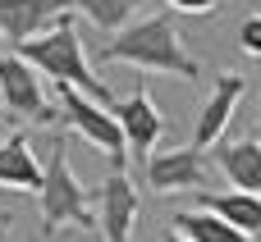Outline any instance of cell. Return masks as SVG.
<instances>
[{"label": "cell", "mask_w": 261, "mask_h": 242, "mask_svg": "<svg viewBox=\"0 0 261 242\" xmlns=\"http://www.w3.org/2000/svg\"><path fill=\"white\" fill-rule=\"evenodd\" d=\"M69 5H73L87 23H96L101 32H110V37H115L119 27H128V18L138 14V5H142V0H69Z\"/></svg>", "instance_id": "9a60e30c"}, {"label": "cell", "mask_w": 261, "mask_h": 242, "mask_svg": "<svg viewBox=\"0 0 261 242\" xmlns=\"http://www.w3.org/2000/svg\"><path fill=\"white\" fill-rule=\"evenodd\" d=\"M0 55H5V41H0Z\"/></svg>", "instance_id": "44dd1931"}, {"label": "cell", "mask_w": 261, "mask_h": 242, "mask_svg": "<svg viewBox=\"0 0 261 242\" xmlns=\"http://www.w3.org/2000/svg\"><path fill=\"white\" fill-rule=\"evenodd\" d=\"M110 114H115V124H119V133H124V146H128V156H151L156 151V142H161V133H165V119H161V110H156V101L138 87V92H128L124 101H110Z\"/></svg>", "instance_id": "52a82bcc"}, {"label": "cell", "mask_w": 261, "mask_h": 242, "mask_svg": "<svg viewBox=\"0 0 261 242\" xmlns=\"http://www.w3.org/2000/svg\"><path fill=\"white\" fill-rule=\"evenodd\" d=\"M211 183V160L197 146H170L147 156V188L170 197V192H197Z\"/></svg>", "instance_id": "8992f818"}, {"label": "cell", "mask_w": 261, "mask_h": 242, "mask_svg": "<svg viewBox=\"0 0 261 242\" xmlns=\"http://www.w3.org/2000/svg\"><path fill=\"white\" fill-rule=\"evenodd\" d=\"M9 220H14V215H9V210H0V224H9Z\"/></svg>", "instance_id": "ac0fdd59"}, {"label": "cell", "mask_w": 261, "mask_h": 242, "mask_svg": "<svg viewBox=\"0 0 261 242\" xmlns=\"http://www.w3.org/2000/svg\"><path fill=\"white\" fill-rule=\"evenodd\" d=\"M55 92H60V119H64L78 137H87L115 169H124V165H128V146H124V133H119L115 114H110L106 105H96L92 96L73 92V87H55Z\"/></svg>", "instance_id": "277c9868"}, {"label": "cell", "mask_w": 261, "mask_h": 242, "mask_svg": "<svg viewBox=\"0 0 261 242\" xmlns=\"http://www.w3.org/2000/svg\"><path fill=\"white\" fill-rule=\"evenodd\" d=\"M69 9V0H0V41L18 50L23 41L50 32Z\"/></svg>", "instance_id": "ba28073f"}, {"label": "cell", "mask_w": 261, "mask_h": 242, "mask_svg": "<svg viewBox=\"0 0 261 242\" xmlns=\"http://www.w3.org/2000/svg\"><path fill=\"white\" fill-rule=\"evenodd\" d=\"M257 137H261V114H257Z\"/></svg>", "instance_id": "ffe728a7"}, {"label": "cell", "mask_w": 261, "mask_h": 242, "mask_svg": "<svg viewBox=\"0 0 261 242\" xmlns=\"http://www.w3.org/2000/svg\"><path fill=\"white\" fill-rule=\"evenodd\" d=\"M0 142H5V137H0Z\"/></svg>", "instance_id": "603a6c76"}, {"label": "cell", "mask_w": 261, "mask_h": 242, "mask_svg": "<svg viewBox=\"0 0 261 242\" xmlns=\"http://www.w3.org/2000/svg\"><path fill=\"white\" fill-rule=\"evenodd\" d=\"M96 201H101V220H96L101 238L106 242H128L133 224H138V210H142V197H138L133 178H128L124 169H115V174L96 188Z\"/></svg>", "instance_id": "9c48e42d"}, {"label": "cell", "mask_w": 261, "mask_h": 242, "mask_svg": "<svg viewBox=\"0 0 261 242\" xmlns=\"http://www.w3.org/2000/svg\"><path fill=\"white\" fill-rule=\"evenodd\" d=\"M216 160L225 169V178L239 192L261 197V137H243V142H216Z\"/></svg>", "instance_id": "8fae6325"}, {"label": "cell", "mask_w": 261, "mask_h": 242, "mask_svg": "<svg viewBox=\"0 0 261 242\" xmlns=\"http://www.w3.org/2000/svg\"><path fill=\"white\" fill-rule=\"evenodd\" d=\"M41 238H55L64 224L73 229H87V233H101L96 229V215H92V188L78 183L73 165H69V142L64 133H55L50 142V160L41 169Z\"/></svg>", "instance_id": "3957f363"}, {"label": "cell", "mask_w": 261, "mask_h": 242, "mask_svg": "<svg viewBox=\"0 0 261 242\" xmlns=\"http://www.w3.org/2000/svg\"><path fill=\"white\" fill-rule=\"evenodd\" d=\"M0 188H9V192H41V165H37V156H32L23 133L0 142Z\"/></svg>", "instance_id": "7c38bea8"}, {"label": "cell", "mask_w": 261, "mask_h": 242, "mask_svg": "<svg viewBox=\"0 0 261 242\" xmlns=\"http://www.w3.org/2000/svg\"><path fill=\"white\" fill-rule=\"evenodd\" d=\"M174 233L188 242H252L248 233H239V229H229L220 215H211V210H179L174 215Z\"/></svg>", "instance_id": "5bb4252c"}, {"label": "cell", "mask_w": 261, "mask_h": 242, "mask_svg": "<svg viewBox=\"0 0 261 242\" xmlns=\"http://www.w3.org/2000/svg\"><path fill=\"white\" fill-rule=\"evenodd\" d=\"M170 5V14L179 9V14H216L220 9V0H165Z\"/></svg>", "instance_id": "e0dca14e"}, {"label": "cell", "mask_w": 261, "mask_h": 242, "mask_svg": "<svg viewBox=\"0 0 261 242\" xmlns=\"http://www.w3.org/2000/svg\"><path fill=\"white\" fill-rule=\"evenodd\" d=\"M257 18H261V9H257Z\"/></svg>", "instance_id": "7402d4cb"}, {"label": "cell", "mask_w": 261, "mask_h": 242, "mask_svg": "<svg viewBox=\"0 0 261 242\" xmlns=\"http://www.w3.org/2000/svg\"><path fill=\"white\" fill-rule=\"evenodd\" d=\"M101 59L110 64H133L142 73H170V78H184V82H197L202 69L197 59L184 50V37L174 27V14H151L142 23H128L119 27L106 46H101Z\"/></svg>", "instance_id": "6da1fadb"}, {"label": "cell", "mask_w": 261, "mask_h": 242, "mask_svg": "<svg viewBox=\"0 0 261 242\" xmlns=\"http://www.w3.org/2000/svg\"><path fill=\"white\" fill-rule=\"evenodd\" d=\"M202 210L220 215L229 229H239L248 238L261 233V197H252V192H206L202 197Z\"/></svg>", "instance_id": "4fadbf2b"}, {"label": "cell", "mask_w": 261, "mask_h": 242, "mask_svg": "<svg viewBox=\"0 0 261 242\" xmlns=\"http://www.w3.org/2000/svg\"><path fill=\"white\" fill-rule=\"evenodd\" d=\"M239 46H243V55L261 59V18H257V14L239 23Z\"/></svg>", "instance_id": "2e32d148"}, {"label": "cell", "mask_w": 261, "mask_h": 242, "mask_svg": "<svg viewBox=\"0 0 261 242\" xmlns=\"http://www.w3.org/2000/svg\"><path fill=\"white\" fill-rule=\"evenodd\" d=\"M0 105L14 119H28V124H55L60 119V110L46 101V87H41L37 69L23 55H0Z\"/></svg>", "instance_id": "5b68a950"}, {"label": "cell", "mask_w": 261, "mask_h": 242, "mask_svg": "<svg viewBox=\"0 0 261 242\" xmlns=\"http://www.w3.org/2000/svg\"><path fill=\"white\" fill-rule=\"evenodd\" d=\"M14 55H23L37 73L55 78V87H73V92H83V96H92L96 105L110 110L115 96H110V87L92 73V64H87V55H83V41H78V27H73V14H64L50 32L23 41Z\"/></svg>", "instance_id": "7a4b0ae2"}, {"label": "cell", "mask_w": 261, "mask_h": 242, "mask_svg": "<svg viewBox=\"0 0 261 242\" xmlns=\"http://www.w3.org/2000/svg\"><path fill=\"white\" fill-rule=\"evenodd\" d=\"M243 92H248V78H243V73H220V78H216V87H211L202 114H197V128H193V146H197V151H211V146L225 137V128H229V119H234Z\"/></svg>", "instance_id": "30bf717a"}, {"label": "cell", "mask_w": 261, "mask_h": 242, "mask_svg": "<svg viewBox=\"0 0 261 242\" xmlns=\"http://www.w3.org/2000/svg\"><path fill=\"white\" fill-rule=\"evenodd\" d=\"M165 242H188V238H179V233H170V238H165Z\"/></svg>", "instance_id": "d6986e66"}]
</instances>
